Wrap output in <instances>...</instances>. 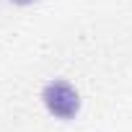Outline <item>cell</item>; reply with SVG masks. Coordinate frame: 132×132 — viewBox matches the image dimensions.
Returning a JSON list of instances; mask_svg holds the SVG:
<instances>
[{"instance_id": "cell-1", "label": "cell", "mask_w": 132, "mask_h": 132, "mask_svg": "<svg viewBox=\"0 0 132 132\" xmlns=\"http://www.w3.org/2000/svg\"><path fill=\"white\" fill-rule=\"evenodd\" d=\"M44 106L49 109V114L60 117V119H73L80 109V96L78 91L70 86V83H65V80H52L44 86Z\"/></svg>"}, {"instance_id": "cell-2", "label": "cell", "mask_w": 132, "mask_h": 132, "mask_svg": "<svg viewBox=\"0 0 132 132\" xmlns=\"http://www.w3.org/2000/svg\"><path fill=\"white\" fill-rule=\"evenodd\" d=\"M13 3H18V5H29V3H34V0H13Z\"/></svg>"}]
</instances>
